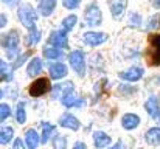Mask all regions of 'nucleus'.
Returning <instances> with one entry per match:
<instances>
[{
	"mask_svg": "<svg viewBox=\"0 0 160 149\" xmlns=\"http://www.w3.org/2000/svg\"><path fill=\"white\" fill-rule=\"evenodd\" d=\"M2 45H3V48L6 50V54H8L9 59L16 57L17 53H19V50H17V45H19V33L16 30H11L8 34L3 36Z\"/></svg>",
	"mask_w": 160,
	"mask_h": 149,
	"instance_id": "nucleus-1",
	"label": "nucleus"
},
{
	"mask_svg": "<svg viewBox=\"0 0 160 149\" xmlns=\"http://www.w3.org/2000/svg\"><path fill=\"white\" fill-rule=\"evenodd\" d=\"M146 59H148V64L151 65H160V34H154L149 37Z\"/></svg>",
	"mask_w": 160,
	"mask_h": 149,
	"instance_id": "nucleus-2",
	"label": "nucleus"
},
{
	"mask_svg": "<svg viewBox=\"0 0 160 149\" xmlns=\"http://www.w3.org/2000/svg\"><path fill=\"white\" fill-rule=\"evenodd\" d=\"M19 19H20V22H22L30 31L36 30L34 22H36V19H38V12L33 9V6H30V5L20 6V9H19Z\"/></svg>",
	"mask_w": 160,
	"mask_h": 149,
	"instance_id": "nucleus-3",
	"label": "nucleus"
},
{
	"mask_svg": "<svg viewBox=\"0 0 160 149\" xmlns=\"http://www.w3.org/2000/svg\"><path fill=\"white\" fill-rule=\"evenodd\" d=\"M68 62L72 65V68L79 75V76H84L86 73V59H84V53L81 50H75L70 53L68 56Z\"/></svg>",
	"mask_w": 160,
	"mask_h": 149,
	"instance_id": "nucleus-4",
	"label": "nucleus"
},
{
	"mask_svg": "<svg viewBox=\"0 0 160 149\" xmlns=\"http://www.w3.org/2000/svg\"><path fill=\"white\" fill-rule=\"evenodd\" d=\"M101 19H103V14H101V9L98 8V5L92 3L90 6L86 8V12H84L86 25H89V27H98L101 23Z\"/></svg>",
	"mask_w": 160,
	"mask_h": 149,
	"instance_id": "nucleus-5",
	"label": "nucleus"
},
{
	"mask_svg": "<svg viewBox=\"0 0 160 149\" xmlns=\"http://www.w3.org/2000/svg\"><path fill=\"white\" fill-rule=\"evenodd\" d=\"M52 86H50V79L48 78H39L36 79L31 86H30V95L38 98V97H42L45 95L47 92H50Z\"/></svg>",
	"mask_w": 160,
	"mask_h": 149,
	"instance_id": "nucleus-6",
	"label": "nucleus"
},
{
	"mask_svg": "<svg viewBox=\"0 0 160 149\" xmlns=\"http://www.w3.org/2000/svg\"><path fill=\"white\" fill-rule=\"evenodd\" d=\"M50 45L56 48H68V41H67V33L65 31H54L50 36Z\"/></svg>",
	"mask_w": 160,
	"mask_h": 149,
	"instance_id": "nucleus-7",
	"label": "nucleus"
},
{
	"mask_svg": "<svg viewBox=\"0 0 160 149\" xmlns=\"http://www.w3.org/2000/svg\"><path fill=\"white\" fill-rule=\"evenodd\" d=\"M70 92H73V82L67 81V82H62V84H56L53 89H52V97L54 99L58 98H64L65 95H68Z\"/></svg>",
	"mask_w": 160,
	"mask_h": 149,
	"instance_id": "nucleus-8",
	"label": "nucleus"
},
{
	"mask_svg": "<svg viewBox=\"0 0 160 149\" xmlns=\"http://www.w3.org/2000/svg\"><path fill=\"white\" fill-rule=\"evenodd\" d=\"M106 39H107V34H104V33L89 31V33L84 34V42H86L87 45H90V47H97V45L106 42Z\"/></svg>",
	"mask_w": 160,
	"mask_h": 149,
	"instance_id": "nucleus-9",
	"label": "nucleus"
},
{
	"mask_svg": "<svg viewBox=\"0 0 160 149\" xmlns=\"http://www.w3.org/2000/svg\"><path fill=\"white\" fill-rule=\"evenodd\" d=\"M142 76H143V68H142V67H137V65L131 67L128 72H123V73L120 75V78H121L123 81H129V82L138 81V79H142Z\"/></svg>",
	"mask_w": 160,
	"mask_h": 149,
	"instance_id": "nucleus-10",
	"label": "nucleus"
},
{
	"mask_svg": "<svg viewBox=\"0 0 160 149\" xmlns=\"http://www.w3.org/2000/svg\"><path fill=\"white\" fill-rule=\"evenodd\" d=\"M59 124L62 127H67V129H72V131H78L81 127V123L78 118H75V115L72 113H65L59 118Z\"/></svg>",
	"mask_w": 160,
	"mask_h": 149,
	"instance_id": "nucleus-11",
	"label": "nucleus"
},
{
	"mask_svg": "<svg viewBox=\"0 0 160 149\" xmlns=\"http://www.w3.org/2000/svg\"><path fill=\"white\" fill-rule=\"evenodd\" d=\"M145 109H146V112H148V115L151 118H159L160 107H159V99H157V97H149L148 101L145 102Z\"/></svg>",
	"mask_w": 160,
	"mask_h": 149,
	"instance_id": "nucleus-12",
	"label": "nucleus"
},
{
	"mask_svg": "<svg viewBox=\"0 0 160 149\" xmlns=\"http://www.w3.org/2000/svg\"><path fill=\"white\" fill-rule=\"evenodd\" d=\"M62 104H64L67 109H70V107H79V106L84 104V99L81 98V97H78L75 92H70L68 95H65V97L62 98Z\"/></svg>",
	"mask_w": 160,
	"mask_h": 149,
	"instance_id": "nucleus-13",
	"label": "nucleus"
},
{
	"mask_svg": "<svg viewBox=\"0 0 160 149\" xmlns=\"http://www.w3.org/2000/svg\"><path fill=\"white\" fill-rule=\"evenodd\" d=\"M140 124V118L138 115H134V113H126L123 118H121V126L128 131H132L135 129L137 126Z\"/></svg>",
	"mask_w": 160,
	"mask_h": 149,
	"instance_id": "nucleus-14",
	"label": "nucleus"
},
{
	"mask_svg": "<svg viewBox=\"0 0 160 149\" xmlns=\"http://www.w3.org/2000/svg\"><path fill=\"white\" fill-rule=\"evenodd\" d=\"M25 142H27L28 149H36L39 146V143H41V138H39V135H38V132L34 129H28L25 132Z\"/></svg>",
	"mask_w": 160,
	"mask_h": 149,
	"instance_id": "nucleus-15",
	"label": "nucleus"
},
{
	"mask_svg": "<svg viewBox=\"0 0 160 149\" xmlns=\"http://www.w3.org/2000/svg\"><path fill=\"white\" fill-rule=\"evenodd\" d=\"M93 143H95V148L97 149H103L110 145V137L104 134V132H95L93 134Z\"/></svg>",
	"mask_w": 160,
	"mask_h": 149,
	"instance_id": "nucleus-16",
	"label": "nucleus"
},
{
	"mask_svg": "<svg viewBox=\"0 0 160 149\" xmlns=\"http://www.w3.org/2000/svg\"><path fill=\"white\" fill-rule=\"evenodd\" d=\"M67 75V67L64 64H52L50 65V78L52 79H61Z\"/></svg>",
	"mask_w": 160,
	"mask_h": 149,
	"instance_id": "nucleus-17",
	"label": "nucleus"
},
{
	"mask_svg": "<svg viewBox=\"0 0 160 149\" xmlns=\"http://www.w3.org/2000/svg\"><path fill=\"white\" fill-rule=\"evenodd\" d=\"M126 5H128V0H115V2H112V3H110V11H112V16H113L115 19H118V17H120V16L124 12Z\"/></svg>",
	"mask_w": 160,
	"mask_h": 149,
	"instance_id": "nucleus-18",
	"label": "nucleus"
},
{
	"mask_svg": "<svg viewBox=\"0 0 160 149\" xmlns=\"http://www.w3.org/2000/svg\"><path fill=\"white\" fill-rule=\"evenodd\" d=\"M146 143H149L151 146H159L160 145V127H152L146 132L145 135Z\"/></svg>",
	"mask_w": 160,
	"mask_h": 149,
	"instance_id": "nucleus-19",
	"label": "nucleus"
},
{
	"mask_svg": "<svg viewBox=\"0 0 160 149\" xmlns=\"http://www.w3.org/2000/svg\"><path fill=\"white\" fill-rule=\"evenodd\" d=\"M41 70H42V61H41L39 57H33L31 62H30L28 67H27L28 76H38V75L41 73Z\"/></svg>",
	"mask_w": 160,
	"mask_h": 149,
	"instance_id": "nucleus-20",
	"label": "nucleus"
},
{
	"mask_svg": "<svg viewBox=\"0 0 160 149\" xmlns=\"http://www.w3.org/2000/svg\"><path fill=\"white\" fill-rule=\"evenodd\" d=\"M56 8V0H41L39 3V11L42 16H50Z\"/></svg>",
	"mask_w": 160,
	"mask_h": 149,
	"instance_id": "nucleus-21",
	"label": "nucleus"
},
{
	"mask_svg": "<svg viewBox=\"0 0 160 149\" xmlns=\"http://www.w3.org/2000/svg\"><path fill=\"white\" fill-rule=\"evenodd\" d=\"M44 56L47 59H62L64 57V53L61 48H56V47H47L44 50Z\"/></svg>",
	"mask_w": 160,
	"mask_h": 149,
	"instance_id": "nucleus-22",
	"label": "nucleus"
},
{
	"mask_svg": "<svg viewBox=\"0 0 160 149\" xmlns=\"http://www.w3.org/2000/svg\"><path fill=\"white\" fill-rule=\"evenodd\" d=\"M76 16H68V17H65L64 20H62V23H61V30L62 31H65V33H68L70 30H73V27L76 25Z\"/></svg>",
	"mask_w": 160,
	"mask_h": 149,
	"instance_id": "nucleus-23",
	"label": "nucleus"
},
{
	"mask_svg": "<svg viewBox=\"0 0 160 149\" xmlns=\"http://www.w3.org/2000/svg\"><path fill=\"white\" fill-rule=\"evenodd\" d=\"M12 135H14L12 127H6V126H3V127L0 129V143H2V145H6V143L12 138Z\"/></svg>",
	"mask_w": 160,
	"mask_h": 149,
	"instance_id": "nucleus-24",
	"label": "nucleus"
},
{
	"mask_svg": "<svg viewBox=\"0 0 160 149\" xmlns=\"http://www.w3.org/2000/svg\"><path fill=\"white\" fill-rule=\"evenodd\" d=\"M54 132V126L53 124H50V123H45L44 124V131H42V138H41V142L42 143H47L48 140H50V137H52V134Z\"/></svg>",
	"mask_w": 160,
	"mask_h": 149,
	"instance_id": "nucleus-25",
	"label": "nucleus"
},
{
	"mask_svg": "<svg viewBox=\"0 0 160 149\" xmlns=\"http://www.w3.org/2000/svg\"><path fill=\"white\" fill-rule=\"evenodd\" d=\"M16 118H17V121H19L20 124L25 123V120H27V113H25V104H23V102H19L17 110H16Z\"/></svg>",
	"mask_w": 160,
	"mask_h": 149,
	"instance_id": "nucleus-26",
	"label": "nucleus"
},
{
	"mask_svg": "<svg viewBox=\"0 0 160 149\" xmlns=\"http://www.w3.org/2000/svg\"><path fill=\"white\" fill-rule=\"evenodd\" d=\"M53 149H67V138L64 135H56L53 138Z\"/></svg>",
	"mask_w": 160,
	"mask_h": 149,
	"instance_id": "nucleus-27",
	"label": "nucleus"
},
{
	"mask_svg": "<svg viewBox=\"0 0 160 149\" xmlns=\"http://www.w3.org/2000/svg\"><path fill=\"white\" fill-rule=\"evenodd\" d=\"M0 75H2V81H9L12 76H11V73H9V68H8V65H6V62L5 61H0Z\"/></svg>",
	"mask_w": 160,
	"mask_h": 149,
	"instance_id": "nucleus-28",
	"label": "nucleus"
},
{
	"mask_svg": "<svg viewBox=\"0 0 160 149\" xmlns=\"http://www.w3.org/2000/svg\"><path fill=\"white\" fill-rule=\"evenodd\" d=\"M159 27H160V14H154L148 20V30L152 31V30H157Z\"/></svg>",
	"mask_w": 160,
	"mask_h": 149,
	"instance_id": "nucleus-29",
	"label": "nucleus"
},
{
	"mask_svg": "<svg viewBox=\"0 0 160 149\" xmlns=\"http://www.w3.org/2000/svg\"><path fill=\"white\" fill-rule=\"evenodd\" d=\"M39 41H41V31H38V28L33 30V31H30V34H28V44L30 45H34Z\"/></svg>",
	"mask_w": 160,
	"mask_h": 149,
	"instance_id": "nucleus-30",
	"label": "nucleus"
},
{
	"mask_svg": "<svg viewBox=\"0 0 160 149\" xmlns=\"http://www.w3.org/2000/svg\"><path fill=\"white\" fill-rule=\"evenodd\" d=\"M28 57H30V51H27L25 54H22V56H19V57L16 59V62L12 64V67H11V70H16V68H19V67H20V65H22V64H23V62H25V61H27Z\"/></svg>",
	"mask_w": 160,
	"mask_h": 149,
	"instance_id": "nucleus-31",
	"label": "nucleus"
},
{
	"mask_svg": "<svg viewBox=\"0 0 160 149\" xmlns=\"http://www.w3.org/2000/svg\"><path fill=\"white\" fill-rule=\"evenodd\" d=\"M11 110H9V106L8 104H2L0 106V121H5L8 117H9Z\"/></svg>",
	"mask_w": 160,
	"mask_h": 149,
	"instance_id": "nucleus-32",
	"label": "nucleus"
},
{
	"mask_svg": "<svg viewBox=\"0 0 160 149\" xmlns=\"http://www.w3.org/2000/svg\"><path fill=\"white\" fill-rule=\"evenodd\" d=\"M79 2H81V0H62L64 6L68 8V9H75V8H78V6H79Z\"/></svg>",
	"mask_w": 160,
	"mask_h": 149,
	"instance_id": "nucleus-33",
	"label": "nucleus"
},
{
	"mask_svg": "<svg viewBox=\"0 0 160 149\" xmlns=\"http://www.w3.org/2000/svg\"><path fill=\"white\" fill-rule=\"evenodd\" d=\"M12 149H25V146H23V143H22L20 138H16V140H14V146H12Z\"/></svg>",
	"mask_w": 160,
	"mask_h": 149,
	"instance_id": "nucleus-34",
	"label": "nucleus"
},
{
	"mask_svg": "<svg viewBox=\"0 0 160 149\" xmlns=\"http://www.w3.org/2000/svg\"><path fill=\"white\" fill-rule=\"evenodd\" d=\"M135 22H137V23H140V16H137V14H134V16H132V19H131V25H132V27H135V25H134Z\"/></svg>",
	"mask_w": 160,
	"mask_h": 149,
	"instance_id": "nucleus-35",
	"label": "nucleus"
},
{
	"mask_svg": "<svg viewBox=\"0 0 160 149\" xmlns=\"http://www.w3.org/2000/svg\"><path fill=\"white\" fill-rule=\"evenodd\" d=\"M73 149H86V145H84L82 142H78V143H75Z\"/></svg>",
	"mask_w": 160,
	"mask_h": 149,
	"instance_id": "nucleus-36",
	"label": "nucleus"
},
{
	"mask_svg": "<svg viewBox=\"0 0 160 149\" xmlns=\"http://www.w3.org/2000/svg\"><path fill=\"white\" fill-rule=\"evenodd\" d=\"M5 3L9 5V6H16V5L19 3V0H5Z\"/></svg>",
	"mask_w": 160,
	"mask_h": 149,
	"instance_id": "nucleus-37",
	"label": "nucleus"
},
{
	"mask_svg": "<svg viewBox=\"0 0 160 149\" xmlns=\"http://www.w3.org/2000/svg\"><path fill=\"white\" fill-rule=\"evenodd\" d=\"M5 23H6V17L2 14V17H0V27H5Z\"/></svg>",
	"mask_w": 160,
	"mask_h": 149,
	"instance_id": "nucleus-38",
	"label": "nucleus"
},
{
	"mask_svg": "<svg viewBox=\"0 0 160 149\" xmlns=\"http://www.w3.org/2000/svg\"><path fill=\"white\" fill-rule=\"evenodd\" d=\"M110 149H121V142H117Z\"/></svg>",
	"mask_w": 160,
	"mask_h": 149,
	"instance_id": "nucleus-39",
	"label": "nucleus"
},
{
	"mask_svg": "<svg viewBox=\"0 0 160 149\" xmlns=\"http://www.w3.org/2000/svg\"><path fill=\"white\" fill-rule=\"evenodd\" d=\"M154 5H156L157 8H160V0H156V2H154Z\"/></svg>",
	"mask_w": 160,
	"mask_h": 149,
	"instance_id": "nucleus-40",
	"label": "nucleus"
},
{
	"mask_svg": "<svg viewBox=\"0 0 160 149\" xmlns=\"http://www.w3.org/2000/svg\"><path fill=\"white\" fill-rule=\"evenodd\" d=\"M157 120H159V123H160V115H159V118H157Z\"/></svg>",
	"mask_w": 160,
	"mask_h": 149,
	"instance_id": "nucleus-41",
	"label": "nucleus"
},
{
	"mask_svg": "<svg viewBox=\"0 0 160 149\" xmlns=\"http://www.w3.org/2000/svg\"><path fill=\"white\" fill-rule=\"evenodd\" d=\"M157 81H159V82H160V78H159V79H157Z\"/></svg>",
	"mask_w": 160,
	"mask_h": 149,
	"instance_id": "nucleus-42",
	"label": "nucleus"
}]
</instances>
